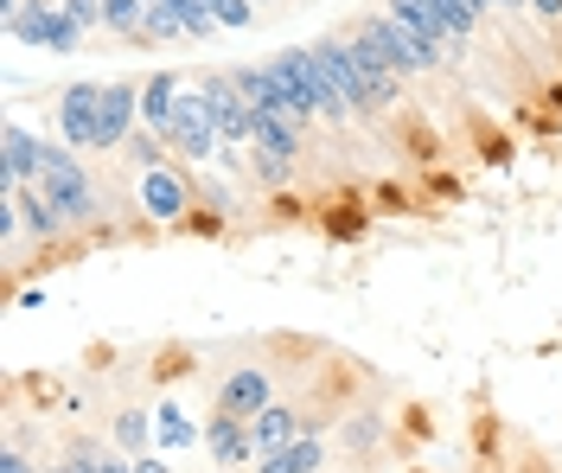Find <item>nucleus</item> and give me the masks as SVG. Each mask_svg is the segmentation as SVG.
Segmentation results:
<instances>
[{
	"mask_svg": "<svg viewBox=\"0 0 562 473\" xmlns=\"http://www.w3.org/2000/svg\"><path fill=\"white\" fill-rule=\"evenodd\" d=\"M33 185L58 205V212H65V224L77 230V237H90V230L109 237V230H103V212H109L103 185H97V173L83 167V154H77L70 142H45V167H38Z\"/></svg>",
	"mask_w": 562,
	"mask_h": 473,
	"instance_id": "1",
	"label": "nucleus"
},
{
	"mask_svg": "<svg viewBox=\"0 0 562 473\" xmlns=\"http://www.w3.org/2000/svg\"><path fill=\"white\" fill-rule=\"evenodd\" d=\"M314 58H319V77H326V90H333V103H339V115L351 122H378V97H371V83H364V71H358V58H351V38L346 33H326L314 38Z\"/></svg>",
	"mask_w": 562,
	"mask_h": 473,
	"instance_id": "2",
	"label": "nucleus"
},
{
	"mask_svg": "<svg viewBox=\"0 0 562 473\" xmlns=\"http://www.w3.org/2000/svg\"><path fill=\"white\" fill-rule=\"evenodd\" d=\"M269 65H276V77L288 83V97H294V115H301V128H314V122H339V128H346V115H339V103H333L326 77H319L314 45H288V52H276Z\"/></svg>",
	"mask_w": 562,
	"mask_h": 473,
	"instance_id": "3",
	"label": "nucleus"
},
{
	"mask_svg": "<svg viewBox=\"0 0 562 473\" xmlns=\"http://www.w3.org/2000/svg\"><path fill=\"white\" fill-rule=\"evenodd\" d=\"M135 205L147 224H186L192 205H199V167L186 160H167L154 173H135Z\"/></svg>",
	"mask_w": 562,
	"mask_h": 473,
	"instance_id": "4",
	"label": "nucleus"
},
{
	"mask_svg": "<svg viewBox=\"0 0 562 473\" xmlns=\"http://www.w3.org/2000/svg\"><path fill=\"white\" fill-rule=\"evenodd\" d=\"M7 38L26 45V52H52V58H70L83 45V26L70 20L58 0H26L13 20H7Z\"/></svg>",
	"mask_w": 562,
	"mask_h": 473,
	"instance_id": "5",
	"label": "nucleus"
},
{
	"mask_svg": "<svg viewBox=\"0 0 562 473\" xmlns=\"http://www.w3.org/2000/svg\"><path fill=\"white\" fill-rule=\"evenodd\" d=\"M167 147H173L186 167H211V160L224 154V135H217V122H211V103H205V90H199V83H186V90H179Z\"/></svg>",
	"mask_w": 562,
	"mask_h": 473,
	"instance_id": "6",
	"label": "nucleus"
},
{
	"mask_svg": "<svg viewBox=\"0 0 562 473\" xmlns=\"http://www.w3.org/2000/svg\"><path fill=\"white\" fill-rule=\"evenodd\" d=\"M199 90H205L211 122H217L224 147H249V135H256V110H249V97L237 90V77L231 71H199Z\"/></svg>",
	"mask_w": 562,
	"mask_h": 473,
	"instance_id": "7",
	"label": "nucleus"
},
{
	"mask_svg": "<svg viewBox=\"0 0 562 473\" xmlns=\"http://www.w3.org/2000/svg\"><path fill=\"white\" fill-rule=\"evenodd\" d=\"M262 403H276V371L269 364H231L224 378H217V397H211V409H224V416H256Z\"/></svg>",
	"mask_w": 562,
	"mask_h": 473,
	"instance_id": "8",
	"label": "nucleus"
},
{
	"mask_svg": "<svg viewBox=\"0 0 562 473\" xmlns=\"http://www.w3.org/2000/svg\"><path fill=\"white\" fill-rule=\"evenodd\" d=\"M58 128L77 154H97V128H103V83H70L58 90Z\"/></svg>",
	"mask_w": 562,
	"mask_h": 473,
	"instance_id": "9",
	"label": "nucleus"
},
{
	"mask_svg": "<svg viewBox=\"0 0 562 473\" xmlns=\"http://www.w3.org/2000/svg\"><path fill=\"white\" fill-rule=\"evenodd\" d=\"M135 128H140V83H135V77H115V83H103V128H97V154H122Z\"/></svg>",
	"mask_w": 562,
	"mask_h": 473,
	"instance_id": "10",
	"label": "nucleus"
},
{
	"mask_svg": "<svg viewBox=\"0 0 562 473\" xmlns=\"http://www.w3.org/2000/svg\"><path fill=\"white\" fill-rule=\"evenodd\" d=\"M249 436H256V461H262V454H276V448L307 436V416H301V403L276 397V403H262V409L249 416Z\"/></svg>",
	"mask_w": 562,
	"mask_h": 473,
	"instance_id": "11",
	"label": "nucleus"
},
{
	"mask_svg": "<svg viewBox=\"0 0 562 473\" xmlns=\"http://www.w3.org/2000/svg\"><path fill=\"white\" fill-rule=\"evenodd\" d=\"M38 167H45V135H33L26 122H7V135H0V180L33 185Z\"/></svg>",
	"mask_w": 562,
	"mask_h": 473,
	"instance_id": "12",
	"label": "nucleus"
},
{
	"mask_svg": "<svg viewBox=\"0 0 562 473\" xmlns=\"http://www.w3.org/2000/svg\"><path fill=\"white\" fill-rule=\"evenodd\" d=\"M205 454H211V468H244V461H256V436H249L244 416L211 409L205 416Z\"/></svg>",
	"mask_w": 562,
	"mask_h": 473,
	"instance_id": "13",
	"label": "nucleus"
},
{
	"mask_svg": "<svg viewBox=\"0 0 562 473\" xmlns=\"http://www.w3.org/2000/svg\"><path fill=\"white\" fill-rule=\"evenodd\" d=\"M179 90H186L179 71H147V83H140V128L167 135L173 128V110H179Z\"/></svg>",
	"mask_w": 562,
	"mask_h": 473,
	"instance_id": "14",
	"label": "nucleus"
},
{
	"mask_svg": "<svg viewBox=\"0 0 562 473\" xmlns=\"http://www.w3.org/2000/svg\"><path fill=\"white\" fill-rule=\"evenodd\" d=\"M249 147H269V154H288V160H301V154H307V128H301L294 115L256 110V135H249Z\"/></svg>",
	"mask_w": 562,
	"mask_h": 473,
	"instance_id": "15",
	"label": "nucleus"
},
{
	"mask_svg": "<svg viewBox=\"0 0 562 473\" xmlns=\"http://www.w3.org/2000/svg\"><path fill=\"white\" fill-rule=\"evenodd\" d=\"M319 468H326V436H301L256 461V473H319Z\"/></svg>",
	"mask_w": 562,
	"mask_h": 473,
	"instance_id": "16",
	"label": "nucleus"
},
{
	"mask_svg": "<svg viewBox=\"0 0 562 473\" xmlns=\"http://www.w3.org/2000/svg\"><path fill=\"white\" fill-rule=\"evenodd\" d=\"M154 429H160V448H167V454H179V448H205V429H199L179 403H160V409H154Z\"/></svg>",
	"mask_w": 562,
	"mask_h": 473,
	"instance_id": "17",
	"label": "nucleus"
},
{
	"mask_svg": "<svg viewBox=\"0 0 562 473\" xmlns=\"http://www.w3.org/2000/svg\"><path fill=\"white\" fill-rule=\"evenodd\" d=\"M422 7L435 13V26H441V33L454 38V45H467V38L480 33V20H486V13H480L473 0H422Z\"/></svg>",
	"mask_w": 562,
	"mask_h": 473,
	"instance_id": "18",
	"label": "nucleus"
},
{
	"mask_svg": "<svg viewBox=\"0 0 562 473\" xmlns=\"http://www.w3.org/2000/svg\"><path fill=\"white\" fill-rule=\"evenodd\" d=\"M167 160H173V147H167V135H154V128H135L128 147H122V167H128V173H154V167H167Z\"/></svg>",
	"mask_w": 562,
	"mask_h": 473,
	"instance_id": "19",
	"label": "nucleus"
},
{
	"mask_svg": "<svg viewBox=\"0 0 562 473\" xmlns=\"http://www.w3.org/2000/svg\"><path fill=\"white\" fill-rule=\"evenodd\" d=\"M109 429H115V448H122V454H147V441H154V429H147V409H140V403H122Z\"/></svg>",
	"mask_w": 562,
	"mask_h": 473,
	"instance_id": "20",
	"label": "nucleus"
},
{
	"mask_svg": "<svg viewBox=\"0 0 562 473\" xmlns=\"http://www.w3.org/2000/svg\"><path fill=\"white\" fill-rule=\"evenodd\" d=\"M103 33L147 38V0H103Z\"/></svg>",
	"mask_w": 562,
	"mask_h": 473,
	"instance_id": "21",
	"label": "nucleus"
},
{
	"mask_svg": "<svg viewBox=\"0 0 562 473\" xmlns=\"http://www.w3.org/2000/svg\"><path fill=\"white\" fill-rule=\"evenodd\" d=\"M249 173H256V185L281 192V185L301 173V160H288V154H269V147H249Z\"/></svg>",
	"mask_w": 562,
	"mask_h": 473,
	"instance_id": "22",
	"label": "nucleus"
},
{
	"mask_svg": "<svg viewBox=\"0 0 562 473\" xmlns=\"http://www.w3.org/2000/svg\"><path fill=\"white\" fill-rule=\"evenodd\" d=\"M378 436H384V409H358V416H346V429H339V441H346L351 454H371Z\"/></svg>",
	"mask_w": 562,
	"mask_h": 473,
	"instance_id": "23",
	"label": "nucleus"
},
{
	"mask_svg": "<svg viewBox=\"0 0 562 473\" xmlns=\"http://www.w3.org/2000/svg\"><path fill=\"white\" fill-rule=\"evenodd\" d=\"M173 7V20L186 26V38H211L217 33V13H211V0H167Z\"/></svg>",
	"mask_w": 562,
	"mask_h": 473,
	"instance_id": "24",
	"label": "nucleus"
},
{
	"mask_svg": "<svg viewBox=\"0 0 562 473\" xmlns=\"http://www.w3.org/2000/svg\"><path fill=\"white\" fill-rule=\"evenodd\" d=\"M211 13H217V26H231V33H249V26H256V7H249V0H211Z\"/></svg>",
	"mask_w": 562,
	"mask_h": 473,
	"instance_id": "25",
	"label": "nucleus"
},
{
	"mask_svg": "<svg viewBox=\"0 0 562 473\" xmlns=\"http://www.w3.org/2000/svg\"><path fill=\"white\" fill-rule=\"evenodd\" d=\"M147 38H186V26L173 20L167 0H147Z\"/></svg>",
	"mask_w": 562,
	"mask_h": 473,
	"instance_id": "26",
	"label": "nucleus"
},
{
	"mask_svg": "<svg viewBox=\"0 0 562 473\" xmlns=\"http://www.w3.org/2000/svg\"><path fill=\"white\" fill-rule=\"evenodd\" d=\"M58 7H65L83 33H97V26H103V0H58Z\"/></svg>",
	"mask_w": 562,
	"mask_h": 473,
	"instance_id": "27",
	"label": "nucleus"
},
{
	"mask_svg": "<svg viewBox=\"0 0 562 473\" xmlns=\"http://www.w3.org/2000/svg\"><path fill=\"white\" fill-rule=\"evenodd\" d=\"M0 473H52V468H38L33 454H26V448H20V441H13V448H7V454H0Z\"/></svg>",
	"mask_w": 562,
	"mask_h": 473,
	"instance_id": "28",
	"label": "nucleus"
},
{
	"mask_svg": "<svg viewBox=\"0 0 562 473\" xmlns=\"http://www.w3.org/2000/svg\"><path fill=\"white\" fill-rule=\"evenodd\" d=\"M97 473H140V468H135V454H103Z\"/></svg>",
	"mask_w": 562,
	"mask_h": 473,
	"instance_id": "29",
	"label": "nucleus"
},
{
	"mask_svg": "<svg viewBox=\"0 0 562 473\" xmlns=\"http://www.w3.org/2000/svg\"><path fill=\"white\" fill-rule=\"evenodd\" d=\"M135 468H140V473H167V461H154V454H135Z\"/></svg>",
	"mask_w": 562,
	"mask_h": 473,
	"instance_id": "30",
	"label": "nucleus"
},
{
	"mask_svg": "<svg viewBox=\"0 0 562 473\" xmlns=\"http://www.w3.org/2000/svg\"><path fill=\"white\" fill-rule=\"evenodd\" d=\"M20 7H26V0H0V26H7V20H13Z\"/></svg>",
	"mask_w": 562,
	"mask_h": 473,
	"instance_id": "31",
	"label": "nucleus"
},
{
	"mask_svg": "<svg viewBox=\"0 0 562 473\" xmlns=\"http://www.w3.org/2000/svg\"><path fill=\"white\" fill-rule=\"evenodd\" d=\"M473 7H480V13H498V0H473Z\"/></svg>",
	"mask_w": 562,
	"mask_h": 473,
	"instance_id": "32",
	"label": "nucleus"
},
{
	"mask_svg": "<svg viewBox=\"0 0 562 473\" xmlns=\"http://www.w3.org/2000/svg\"><path fill=\"white\" fill-rule=\"evenodd\" d=\"M211 473H237V468H211Z\"/></svg>",
	"mask_w": 562,
	"mask_h": 473,
	"instance_id": "33",
	"label": "nucleus"
}]
</instances>
